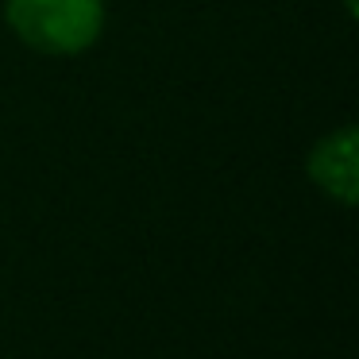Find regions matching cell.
<instances>
[{
    "label": "cell",
    "instance_id": "cell-1",
    "mask_svg": "<svg viewBox=\"0 0 359 359\" xmlns=\"http://www.w3.org/2000/svg\"><path fill=\"white\" fill-rule=\"evenodd\" d=\"M4 20L27 50L74 58L101 39L104 0H4Z\"/></svg>",
    "mask_w": 359,
    "mask_h": 359
},
{
    "label": "cell",
    "instance_id": "cell-2",
    "mask_svg": "<svg viewBox=\"0 0 359 359\" xmlns=\"http://www.w3.org/2000/svg\"><path fill=\"white\" fill-rule=\"evenodd\" d=\"M309 182L340 205H355L359 194V135L351 124L320 135L305 155Z\"/></svg>",
    "mask_w": 359,
    "mask_h": 359
},
{
    "label": "cell",
    "instance_id": "cell-3",
    "mask_svg": "<svg viewBox=\"0 0 359 359\" xmlns=\"http://www.w3.org/2000/svg\"><path fill=\"white\" fill-rule=\"evenodd\" d=\"M344 8H355V0H344Z\"/></svg>",
    "mask_w": 359,
    "mask_h": 359
}]
</instances>
